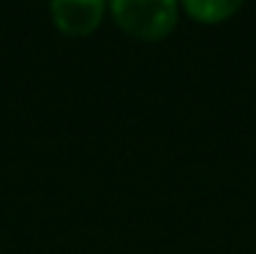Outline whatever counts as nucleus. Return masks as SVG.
Instances as JSON below:
<instances>
[{"label":"nucleus","mask_w":256,"mask_h":254,"mask_svg":"<svg viewBox=\"0 0 256 254\" xmlns=\"http://www.w3.org/2000/svg\"><path fill=\"white\" fill-rule=\"evenodd\" d=\"M246 0H180V11L202 25H218L226 22L242 9Z\"/></svg>","instance_id":"nucleus-3"},{"label":"nucleus","mask_w":256,"mask_h":254,"mask_svg":"<svg viewBox=\"0 0 256 254\" xmlns=\"http://www.w3.org/2000/svg\"><path fill=\"white\" fill-rule=\"evenodd\" d=\"M109 14L134 39L161 41L178 25L180 0H109Z\"/></svg>","instance_id":"nucleus-1"},{"label":"nucleus","mask_w":256,"mask_h":254,"mask_svg":"<svg viewBox=\"0 0 256 254\" xmlns=\"http://www.w3.org/2000/svg\"><path fill=\"white\" fill-rule=\"evenodd\" d=\"M109 0H50V14L54 28L63 36H74V39H84L106 17Z\"/></svg>","instance_id":"nucleus-2"}]
</instances>
